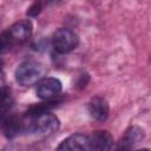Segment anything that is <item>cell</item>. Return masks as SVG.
<instances>
[{
    "label": "cell",
    "mask_w": 151,
    "mask_h": 151,
    "mask_svg": "<svg viewBox=\"0 0 151 151\" xmlns=\"http://www.w3.org/2000/svg\"><path fill=\"white\" fill-rule=\"evenodd\" d=\"M2 68H4V60L0 58V72L2 71Z\"/></svg>",
    "instance_id": "obj_17"
},
{
    "label": "cell",
    "mask_w": 151,
    "mask_h": 151,
    "mask_svg": "<svg viewBox=\"0 0 151 151\" xmlns=\"http://www.w3.org/2000/svg\"><path fill=\"white\" fill-rule=\"evenodd\" d=\"M22 118L25 122V133L48 136L57 131L60 125L59 118L51 112H45L33 117L24 114Z\"/></svg>",
    "instance_id": "obj_1"
},
{
    "label": "cell",
    "mask_w": 151,
    "mask_h": 151,
    "mask_svg": "<svg viewBox=\"0 0 151 151\" xmlns=\"http://www.w3.org/2000/svg\"><path fill=\"white\" fill-rule=\"evenodd\" d=\"M7 31L17 45V44H22L26 40H28V38L32 34L33 26L29 20H20L18 22L13 24Z\"/></svg>",
    "instance_id": "obj_8"
},
{
    "label": "cell",
    "mask_w": 151,
    "mask_h": 151,
    "mask_svg": "<svg viewBox=\"0 0 151 151\" xmlns=\"http://www.w3.org/2000/svg\"><path fill=\"white\" fill-rule=\"evenodd\" d=\"M41 9H42V2H41V1H37V2L32 4V5L27 8L26 14H27L28 17L34 18V17H37V15L41 12Z\"/></svg>",
    "instance_id": "obj_13"
},
{
    "label": "cell",
    "mask_w": 151,
    "mask_h": 151,
    "mask_svg": "<svg viewBox=\"0 0 151 151\" xmlns=\"http://www.w3.org/2000/svg\"><path fill=\"white\" fill-rule=\"evenodd\" d=\"M55 151H93L92 142L88 134L74 133L65 138Z\"/></svg>",
    "instance_id": "obj_5"
},
{
    "label": "cell",
    "mask_w": 151,
    "mask_h": 151,
    "mask_svg": "<svg viewBox=\"0 0 151 151\" xmlns=\"http://www.w3.org/2000/svg\"><path fill=\"white\" fill-rule=\"evenodd\" d=\"M44 67L40 63L27 60L21 63L15 71V80L21 86H32L42 79Z\"/></svg>",
    "instance_id": "obj_2"
},
{
    "label": "cell",
    "mask_w": 151,
    "mask_h": 151,
    "mask_svg": "<svg viewBox=\"0 0 151 151\" xmlns=\"http://www.w3.org/2000/svg\"><path fill=\"white\" fill-rule=\"evenodd\" d=\"M61 91V81L53 77L42 78L37 85V96L42 100H54L59 98Z\"/></svg>",
    "instance_id": "obj_6"
},
{
    "label": "cell",
    "mask_w": 151,
    "mask_h": 151,
    "mask_svg": "<svg viewBox=\"0 0 151 151\" xmlns=\"http://www.w3.org/2000/svg\"><path fill=\"white\" fill-rule=\"evenodd\" d=\"M93 151H111L113 147V137L109 131L98 130L94 131L91 136Z\"/></svg>",
    "instance_id": "obj_10"
},
{
    "label": "cell",
    "mask_w": 151,
    "mask_h": 151,
    "mask_svg": "<svg viewBox=\"0 0 151 151\" xmlns=\"http://www.w3.org/2000/svg\"><path fill=\"white\" fill-rule=\"evenodd\" d=\"M1 151H21V147H20L18 144L11 143V144H7Z\"/></svg>",
    "instance_id": "obj_15"
},
{
    "label": "cell",
    "mask_w": 151,
    "mask_h": 151,
    "mask_svg": "<svg viewBox=\"0 0 151 151\" xmlns=\"http://www.w3.org/2000/svg\"><path fill=\"white\" fill-rule=\"evenodd\" d=\"M14 45L15 42L13 41L8 31H4L0 33V55L7 53Z\"/></svg>",
    "instance_id": "obj_12"
},
{
    "label": "cell",
    "mask_w": 151,
    "mask_h": 151,
    "mask_svg": "<svg viewBox=\"0 0 151 151\" xmlns=\"http://www.w3.org/2000/svg\"><path fill=\"white\" fill-rule=\"evenodd\" d=\"M144 137V131L139 126L129 127L116 146V151H131L132 147Z\"/></svg>",
    "instance_id": "obj_7"
},
{
    "label": "cell",
    "mask_w": 151,
    "mask_h": 151,
    "mask_svg": "<svg viewBox=\"0 0 151 151\" xmlns=\"http://www.w3.org/2000/svg\"><path fill=\"white\" fill-rule=\"evenodd\" d=\"M136 151H150L149 149H139V150H136Z\"/></svg>",
    "instance_id": "obj_18"
},
{
    "label": "cell",
    "mask_w": 151,
    "mask_h": 151,
    "mask_svg": "<svg viewBox=\"0 0 151 151\" xmlns=\"http://www.w3.org/2000/svg\"><path fill=\"white\" fill-rule=\"evenodd\" d=\"M88 79H90V77H88L87 73L80 74L79 78H78V80H77V83H76V87L77 88H84V87H86V85L88 83Z\"/></svg>",
    "instance_id": "obj_14"
},
{
    "label": "cell",
    "mask_w": 151,
    "mask_h": 151,
    "mask_svg": "<svg viewBox=\"0 0 151 151\" xmlns=\"http://www.w3.org/2000/svg\"><path fill=\"white\" fill-rule=\"evenodd\" d=\"M27 151H41V149H40L38 145H34V146H31Z\"/></svg>",
    "instance_id": "obj_16"
},
{
    "label": "cell",
    "mask_w": 151,
    "mask_h": 151,
    "mask_svg": "<svg viewBox=\"0 0 151 151\" xmlns=\"http://www.w3.org/2000/svg\"><path fill=\"white\" fill-rule=\"evenodd\" d=\"M79 44V38L77 33L70 28L63 27L54 32L52 37V46L57 53L65 54L74 48H77Z\"/></svg>",
    "instance_id": "obj_3"
},
{
    "label": "cell",
    "mask_w": 151,
    "mask_h": 151,
    "mask_svg": "<svg viewBox=\"0 0 151 151\" xmlns=\"http://www.w3.org/2000/svg\"><path fill=\"white\" fill-rule=\"evenodd\" d=\"M14 104L13 94L9 87L2 86L0 88V114L8 112Z\"/></svg>",
    "instance_id": "obj_11"
},
{
    "label": "cell",
    "mask_w": 151,
    "mask_h": 151,
    "mask_svg": "<svg viewBox=\"0 0 151 151\" xmlns=\"http://www.w3.org/2000/svg\"><path fill=\"white\" fill-rule=\"evenodd\" d=\"M109 104L103 97H93L88 103V113L97 122H105L109 117Z\"/></svg>",
    "instance_id": "obj_9"
},
{
    "label": "cell",
    "mask_w": 151,
    "mask_h": 151,
    "mask_svg": "<svg viewBox=\"0 0 151 151\" xmlns=\"http://www.w3.org/2000/svg\"><path fill=\"white\" fill-rule=\"evenodd\" d=\"M0 130L8 139H13L25 133V122L22 117L9 114L8 112L0 114Z\"/></svg>",
    "instance_id": "obj_4"
}]
</instances>
